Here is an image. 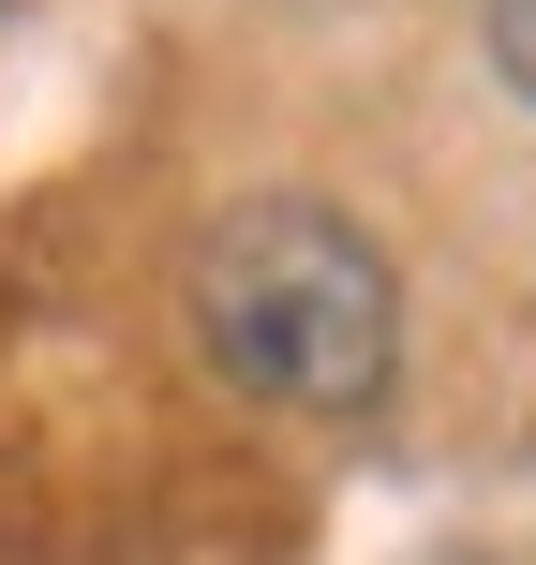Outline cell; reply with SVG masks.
Returning <instances> with one entry per match:
<instances>
[{
	"instance_id": "1",
	"label": "cell",
	"mask_w": 536,
	"mask_h": 565,
	"mask_svg": "<svg viewBox=\"0 0 536 565\" xmlns=\"http://www.w3.org/2000/svg\"><path fill=\"white\" fill-rule=\"evenodd\" d=\"M195 342L224 358V387L283 402V417H358L402 358V298H388V254H372L343 209H224L195 254Z\"/></svg>"
},
{
	"instance_id": "2",
	"label": "cell",
	"mask_w": 536,
	"mask_h": 565,
	"mask_svg": "<svg viewBox=\"0 0 536 565\" xmlns=\"http://www.w3.org/2000/svg\"><path fill=\"white\" fill-rule=\"evenodd\" d=\"M492 75L536 105V0H492Z\"/></svg>"
}]
</instances>
